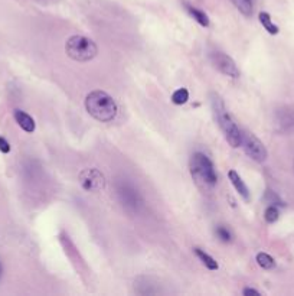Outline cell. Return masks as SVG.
Returning a JSON list of instances; mask_svg holds the SVG:
<instances>
[{
    "mask_svg": "<svg viewBox=\"0 0 294 296\" xmlns=\"http://www.w3.org/2000/svg\"><path fill=\"white\" fill-rule=\"evenodd\" d=\"M0 152L3 153H9L10 152V144L9 142L5 139V137H2L0 136Z\"/></svg>",
    "mask_w": 294,
    "mask_h": 296,
    "instance_id": "d6986e66",
    "label": "cell"
},
{
    "mask_svg": "<svg viewBox=\"0 0 294 296\" xmlns=\"http://www.w3.org/2000/svg\"><path fill=\"white\" fill-rule=\"evenodd\" d=\"M86 108L88 115L93 116L95 120L108 123L117 116V104L110 94L101 90L91 91L86 98Z\"/></svg>",
    "mask_w": 294,
    "mask_h": 296,
    "instance_id": "3957f363",
    "label": "cell"
},
{
    "mask_svg": "<svg viewBox=\"0 0 294 296\" xmlns=\"http://www.w3.org/2000/svg\"><path fill=\"white\" fill-rule=\"evenodd\" d=\"M257 263L263 269H267V270H270V269H273L275 266L274 258L267 253H258L257 254Z\"/></svg>",
    "mask_w": 294,
    "mask_h": 296,
    "instance_id": "9a60e30c",
    "label": "cell"
},
{
    "mask_svg": "<svg viewBox=\"0 0 294 296\" xmlns=\"http://www.w3.org/2000/svg\"><path fill=\"white\" fill-rule=\"evenodd\" d=\"M186 9H188V12H189V15L193 18V19L196 20L199 25H202V26H209V18L208 15L205 13V12H202V10L196 9V8H193V6H186Z\"/></svg>",
    "mask_w": 294,
    "mask_h": 296,
    "instance_id": "7c38bea8",
    "label": "cell"
},
{
    "mask_svg": "<svg viewBox=\"0 0 294 296\" xmlns=\"http://www.w3.org/2000/svg\"><path fill=\"white\" fill-rule=\"evenodd\" d=\"M117 194L120 197V201L123 202V205L125 208L132 211H139V208L142 207L143 200L140 197V194L134 190L132 185L129 183H121L117 190Z\"/></svg>",
    "mask_w": 294,
    "mask_h": 296,
    "instance_id": "ba28073f",
    "label": "cell"
},
{
    "mask_svg": "<svg viewBox=\"0 0 294 296\" xmlns=\"http://www.w3.org/2000/svg\"><path fill=\"white\" fill-rule=\"evenodd\" d=\"M79 182H81L82 188L90 192H100L105 188L104 175L95 168L84 169L79 173Z\"/></svg>",
    "mask_w": 294,
    "mask_h": 296,
    "instance_id": "8992f818",
    "label": "cell"
},
{
    "mask_svg": "<svg viewBox=\"0 0 294 296\" xmlns=\"http://www.w3.org/2000/svg\"><path fill=\"white\" fill-rule=\"evenodd\" d=\"M217 236H218V239L221 241H224V243H228V241H231L232 239V236H231V233H229V230L225 229V227H217Z\"/></svg>",
    "mask_w": 294,
    "mask_h": 296,
    "instance_id": "ac0fdd59",
    "label": "cell"
},
{
    "mask_svg": "<svg viewBox=\"0 0 294 296\" xmlns=\"http://www.w3.org/2000/svg\"><path fill=\"white\" fill-rule=\"evenodd\" d=\"M241 144H242L245 153H247L253 161H256V162H264L267 159V155L268 153H267L266 146L257 137L256 134L244 132L242 133Z\"/></svg>",
    "mask_w": 294,
    "mask_h": 296,
    "instance_id": "5b68a950",
    "label": "cell"
},
{
    "mask_svg": "<svg viewBox=\"0 0 294 296\" xmlns=\"http://www.w3.org/2000/svg\"><path fill=\"white\" fill-rule=\"evenodd\" d=\"M228 178H229V181H231V183L234 185V188L237 190V192L244 198L245 201H249V191H248L247 185L244 183V181H242V178L238 175L237 171H229L228 172Z\"/></svg>",
    "mask_w": 294,
    "mask_h": 296,
    "instance_id": "30bf717a",
    "label": "cell"
},
{
    "mask_svg": "<svg viewBox=\"0 0 294 296\" xmlns=\"http://www.w3.org/2000/svg\"><path fill=\"white\" fill-rule=\"evenodd\" d=\"M2 273H3V269H2V265H0V277H2Z\"/></svg>",
    "mask_w": 294,
    "mask_h": 296,
    "instance_id": "44dd1931",
    "label": "cell"
},
{
    "mask_svg": "<svg viewBox=\"0 0 294 296\" xmlns=\"http://www.w3.org/2000/svg\"><path fill=\"white\" fill-rule=\"evenodd\" d=\"M242 293H244V296H251V295L260 296V292H258V290H256V289H253V287H245Z\"/></svg>",
    "mask_w": 294,
    "mask_h": 296,
    "instance_id": "ffe728a7",
    "label": "cell"
},
{
    "mask_svg": "<svg viewBox=\"0 0 294 296\" xmlns=\"http://www.w3.org/2000/svg\"><path fill=\"white\" fill-rule=\"evenodd\" d=\"M258 19H260L261 25L264 26V29H266L270 35H277V33H278V26H275L274 23H273V20H271L270 15H268L267 12H261V13L258 15Z\"/></svg>",
    "mask_w": 294,
    "mask_h": 296,
    "instance_id": "4fadbf2b",
    "label": "cell"
},
{
    "mask_svg": "<svg viewBox=\"0 0 294 296\" xmlns=\"http://www.w3.org/2000/svg\"><path fill=\"white\" fill-rule=\"evenodd\" d=\"M67 55L78 62H88L94 59L98 54V48L93 39L86 38L82 35H74L68 38L65 44Z\"/></svg>",
    "mask_w": 294,
    "mask_h": 296,
    "instance_id": "277c9868",
    "label": "cell"
},
{
    "mask_svg": "<svg viewBox=\"0 0 294 296\" xmlns=\"http://www.w3.org/2000/svg\"><path fill=\"white\" fill-rule=\"evenodd\" d=\"M211 62L224 76L232 77V78L239 77V69H238L237 64L234 62L232 58L228 57L227 54H224V52H219V51L212 52L211 54Z\"/></svg>",
    "mask_w": 294,
    "mask_h": 296,
    "instance_id": "52a82bcc",
    "label": "cell"
},
{
    "mask_svg": "<svg viewBox=\"0 0 294 296\" xmlns=\"http://www.w3.org/2000/svg\"><path fill=\"white\" fill-rule=\"evenodd\" d=\"M211 103H212V108H214V113L217 117V122H218L219 127H221L222 133L225 136L227 142L232 147H239L241 140H242V132L239 130V127L235 123V120L232 119V116L229 115L222 98L218 94L212 93L211 94Z\"/></svg>",
    "mask_w": 294,
    "mask_h": 296,
    "instance_id": "6da1fadb",
    "label": "cell"
},
{
    "mask_svg": "<svg viewBox=\"0 0 294 296\" xmlns=\"http://www.w3.org/2000/svg\"><path fill=\"white\" fill-rule=\"evenodd\" d=\"M13 116H15L16 123L20 126V129H23V130L28 132V133H33V132H35V127H36L35 120H33L28 113H25V112H22V110H15Z\"/></svg>",
    "mask_w": 294,
    "mask_h": 296,
    "instance_id": "9c48e42d",
    "label": "cell"
},
{
    "mask_svg": "<svg viewBox=\"0 0 294 296\" xmlns=\"http://www.w3.org/2000/svg\"><path fill=\"white\" fill-rule=\"evenodd\" d=\"M190 175L196 185L202 190H212L217 182H218V175L215 171V165L211 161V158L205 153L196 152L190 158Z\"/></svg>",
    "mask_w": 294,
    "mask_h": 296,
    "instance_id": "7a4b0ae2",
    "label": "cell"
},
{
    "mask_svg": "<svg viewBox=\"0 0 294 296\" xmlns=\"http://www.w3.org/2000/svg\"><path fill=\"white\" fill-rule=\"evenodd\" d=\"M278 217H280V212L277 210V207L275 205H270V207H267L266 212H264V218H266L267 223H275V221L278 220Z\"/></svg>",
    "mask_w": 294,
    "mask_h": 296,
    "instance_id": "e0dca14e",
    "label": "cell"
},
{
    "mask_svg": "<svg viewBox=\"0 0 294 296\" xmlns=\"http://www.w3.org/2000/svg\"><path fill=\"white\" fill-rule=\"evenodd\" d=\"M189 100V91L186 88H178L173 94H172V101L175 104L182 105L185 104Z\"/></svg>",
    "mask_w": 294,
    "mask_h": 296,
    "instance_id": "5bb4252c",
    "label": "cell"
},
{
    "mask_svg": "<svg viewBox=\"0 0 294 296\" xmlns=\"http://www.w3.org/2000/svg\"><path fill=\"white\" fill-rule=\"evenodd\" d=\"M193 251H195V254L198 256V258H199L200 262L203 263L205 268L209 269V270H217V269H218V262L214 257H211L208 253H205L202 248L199 247L193 248Z\"/></svg>",
    "mask_w": 294,
    "mask_h": 296,
    "instance_id": "8fae6325",
    "label": "cell"
},
{
    "mask_svg": "<svg viewBox=\"0 0 294 296\" xmlns=\"http://www.w3.org/2000/svg\"><path fill=\"white\" fill-rule=\"evenodd\" d=\"M232 2L244 16H251V13H253V2L251 0H232Z\"/></svg>",
    "mask_w": 294,
    "mask_h": 296,
    "instance_id": "2e32d148",
    "label": "cell"
}]
</instances>
